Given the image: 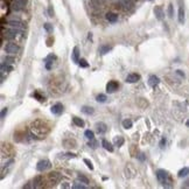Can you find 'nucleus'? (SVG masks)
<instances>
[{"instance_id":"nucleus-1","label":"nucleus","mask_w":189,"mask_h":189,"mask_svg":"<svg viewBox=\"0 0 189 189\" xmlns=\"http://www.w3.org/2000/svg\"><path fill=\"white\" fill-rule=\"evenodd\" d=\"M157 177H158L159 182L161 183L162 186H165V187H169V186H168V183H171L169 174H168L165 169H158V171H157Z\"/></svg>"},{"instance_id":"nucleus-2","label":"nucleus","mask_w":189,"mask_h":189,"mask_svg":"<svg viewBox=\"0 0 189 189\" xmlns=\"http://www.w3.org/2000/svg\"><path fill=\"white\" fill-rule=\"evenodd\" d=\"M50 168H52V162L49 160H41L36 165V169L39 172H44V171H48Z\"/></svg>"},{"instance_id":"nucleus-3","label":"nucleus","mask_w":189,"mask_h":189,"mask_svg":"<svg viewBox=\"0 0 189 189\" xmlns=\"http://www.w3.org/2000/svg\"><path fill=\"white\" fill-rule=\"evenodd\" d=\"M5 52L8 53V54H15L19 52V46L14 42H10L5 46Z\"/></svg>"},{"instance_id":"nucleus-4","label":"nucleus","mask_w":189,"mask_h":189,"mask_svg":"<svg viewBox=\"0 0 189 189\" xmlns=\"http://www.w3.org/2000/svg\"><path fill=\"white\" fill-rule=\"evenodd\" d=\"M118 88H119L118 82L110 81L108 84H106V92H109V94H113V92H116V91L118 90Z\"/></svg>"},{"instance_id":"nucleus-5","label":"nucleus","mask_w":189,"mask_h":189,"mask_svg":"<svg viewBox=\"0 0 189 189\" xmlns=\"http://www.w3.org/2000/svg\"><path fill=\"white\" fill-rule=\"evenodd\" d=\"M96 131H97V133H99V134H104V133L108 131L106 124L103 122L96 123Z\"/></svg>"},{"instance_id":"nucleus-6","label":"nucleus","mask_w":189,"mask_h":189,"mask_svg":"<svg viewBox=\"0 0 189 189\" xmlns=\"http://www.w3.org/2000/svg\"><path fill=\"white\" fill-rule=\"evenodd\" d=\"M48 177H49V180H50L53 183H57V182L61 181V174L57 173V172H52V173H49V174H48Z\"/></svg>"},{"instance_id":"nucleus-7","label":"nucleus","mask_w":189,"mask_h":189,"mask_svg":"<svg viewBox=\"0 0 189 189\" xmlns=\"http://www.w3.org/2000/svg\"><path fill=\"white\" fill-rule=\"evenodd\" d=\"M154 14H155V16H157V19L158 20H163V18H165V13H163V10L161 8V6H155L154 7Z\"/></svg>"},{"instance_id":"nucleus-8","label":"nucleus","mask_w":189,"mask_h":189,"mask_svg":"<svg viewBox=\"0 0 189 189\" xmlns=\"http://www.w3.org/2000/svg\"><path fill=\"white\" fill-rule=\"evenodd\" d=\"M139 80H140V76H139L138 74H130V75H127V77H126V83L133 84V83H137Z\"/></svg>"},{"instance_id":"nucleus-9","label":"nucleus","mask_w":189,"mask_h":189,"mask_svg":"<svg viewBox=\"0 0 189 189\" xmlns=\"http://www.w3.org/2000/svg\"><path fill=\"white\" fill-rule=\"evenodd\" d=\"M71 60H72L75 63H78V62H80V49H78V47H74L72 53H71Z\"/></svg>"},{"instance_id":"nucleus-10","label":"nucleus","mask_w":189,"mask_h":189,"mask_svg":"<svg viewBox=\"0 0 189 189\" xmlns=\"http://www.w3.org/2000/svg\"><path fill=\"white\" fill-rule=\"evenodd\" d=\"M63 112V105L61 103H56L55 105L52 106V113L54 114H61Z\"/></svg>"},{"instance_id":"nucleus-11","label":"nucleus","mask_w":189,"mask_h":189,"mask_svg":"<svg viewBox=\"0 0 189 189\" xmlns=\"http://www.w3.org/2000/svg\"><path fill=\"white\" fill-rule=\"evenodd\" d=\"M25 6V0H15L13 4L14 11H21Z\"/></svg>"},{"instance_id":"nucleus-12","label":"nucleus","mask_w":189,"mask_h":189,"mask_svg":"<svg viewBox=\"0 0 189 189\" xmlns=\"http://www.w3.org/2000/svg\"><path fill=\"white\" fill-rule=\"evenodd\" d=\"M159 83H160V80H159V77L155 76V75H152V76L148 78V84L152 86V88H155Z\"/></svg>"},{"instance_id":"nucleus-13","label":"nucleus","mask_w":189,"mask_h":189,"mask_svg":"<svg viewBox=\"0 0 189 189\" xmlns=\"http://www.w3.org/2000/svg\"><path fill=\"white\" fill-rule=\"evenodd\" d=\"M18 30H19V29H16V28L8 29V30L6 32V38H7V39H15L16 35H18Z\"/></svg>"},{"instance_id":"nucleus-14","label":"nucleus","mask_w":189,"mask_h":189,"mask_svg":"<svg viewBox=\"0 0 189 189\" xmlns=\"http://www.w3.org/2000/svg\"><path fill=\"white\" fill-rule=\"evenodd\" d=\"M124 138H123L122 135H117V137H114L113 138V145L114 146H118V147H120L124 145Z\"/></svg>"},{"instance_id":"nucleus-15","label":"nucleus","mask_w":189,"mask_h":189,"mask_svg":"<svg viewBox=\"0 0 189 189\" xmlns=\"http://www.w3.org/2000/svg\"><path fill=\"white\" fill-rule=\"evenodd\" d=\"M177 18H179V22H180V24H185V10H183L182 5L179 7V14H177Z\"/></svg>"},{"instance_id":"nucleus-16","label":"nucleus","mask_w":189,"mask_h":189,"mask_svg":"<svg viewBox=\"0 0 189 189\" xmlns=\"http://www.w3.org/2000/svg\"><path fill=\"white\" fill-rule=\"evenodd\" d=\"M111 49H112L111 46H109V44H103V46L99 47V53H100V55H105V54H108Z\"/></svg>"},{"instance_id":"nucleus-17","label":"nucleus","mask_w":189,"mask_h":189,"mask_svg":"<svg viewBox=\"0 0 189 189\" xmlns=\"http://www.w3.org/2000/svg\"><path fill=\"white\" fill-rule=\"evenodd\" d=\"M8 25L12 28H16V29H22V27H24V25L20 21H15V20H11L8 22Z\"/></svg>"},{"instance_id":"nucleus-18","label":"nucleus","mask_w":189,"mask_h":189,"mask_svg":"<svg viewBox=\"0 0 189 189\" xmlns=\"http://www.w3.org/2000/svg\"><path fill=\"white\" fill-rule=\"evenodd\" d=\"M106 20L110 21V22H117V20H118V15L116 13H108L106 14Z\"/></svg>"},{"instance_id":"nucleus-19","label":"nucleus","mask_w":189,"mask_h":189,"mask_svg":"<svg viewBox=\"0 0 189 189\" xmlns=\"http://www.w3.org/2000/svg\"><path fill=\"white\" fill-rule=\"evenodd\" d=\"M102 146L106 149V151H109V152H113V147H112V145L106 139H103V140H102Z\"/></svg>"},{"instance_id":"nucleus-20","label":"nucleus","mask_w":189,"mask_h":189,"mask_svg":"<svg viewBox=\"0 0 189 189\" xmlns=\"http://www.w3.org/2000/svg\"><path fill=\"white\" fill-rule=\"evenodd\" d=\"M189 175V167H185V168H182L181 171H179V173H177V176L179 177H186V176Z\"/></svg>"},{"instance_id":"nucleus-21","label":"nucleus","mask_w":189,"mask_h":189,"mask_svg":"<svg viewBox=\"0 0 189 189\" xmlns=\"http://www.w3.org/2000/svg\"><path fill=\"white\" fill-rule=\"evenodd\" d=\"M72 122H74V124H75L76 126H78V127H84V120L81 119V118H78V117H74V118H72Z\"/></svg>"},{"instance_id":"nucleus-22","label":"nucleus","mask_w":189,"mask_h":189,"mask_svg":"<svg viewBox=\"0 0 189 189\" xmlns=\"http://www.w3.org/2000/svg\"><path fill=\"white\" fill-rule=\"evenodd\" d=\"M81 110H82V112H83V113H85V114H88V116L92 114V113L94 112V108H91V106H83Z\"/></svg>"},{"instance_id":"nucleus-23","label":"nucleus","mask_w":189,"mask_h":189,"mask_svg":"<svg viewBox=\"0 0 189 189\" xmlns=\"http://www.w3.org/2000/svg\"><path fill=\"white\" fill-rule=\"evenodd\" d=\"M122 124H123V127H124L125 130H130V128L132 127V125H133V124H132V120H130V119H124Z\"/></svg>"},{"instance_id":"nucleus-24","label":"nucleus","mask_w":189,"mask_h":189,"mask_svg":"<svg viewBox=\"0 0 189 189\" xmlns=\"http://www.w3.org/2000/svg\"><path fill=\"white\" fill-rule=\"evenodd\" d=\"M77 181H80V182L84 183V185H88V183H89V179H88L86 176H84L83 174H78V175H77Z\"/></svg>"},{"instance_id":"nucleus-25","label":"nucleus","mask_w":189,"mask_h":189,"mask_svg":"<svg viewBox=\"0 0 189 189\" xmlns=\"http://www.w3.org/2000/svg\"><path fill=\"white\" fill-rule=\"evenodd\" d=\"M106 99H108V98H106V96H105V94H99L97 97H96V100H97L98 103H105V102H106Z\"/></svg>"},{"instance_id":"nucleus-26","label":"nucleus","mask_w":189,"mask_h":189,"mask_svg":"<svg viewBox=\"0 0 189 189\" xmlns=\"http://www.w3.org/2000/svg\"><path fill=\"white\" fill-rule=\"evenodd\" d=\"M72 188L74 189H85L86 188V186H85L84 183L80 182V181H77V182H75V183L72 185Z\"/></svg>"},{"instance_id":"nucleus-27","label":"nucleus","mask_w":189,"mask_h":189,"mask_svg":"<svg viewBox=\"0 0 189 189\" xmlns=\"http://www.w3.org/2000/svg\"><path fill=\"white\" fill-rule=\"evenodd\" d=\"M41 181H42V177H41V176H36V177L34 179V181H33V186H34V188H38V187H40V186H41Z\"/></svg>"},{"instance_id":"nucleus-28","label":"nucleus","mask_w":189,"mask_h":189,"mask_svg":"<svg viewBox=\"0 0 189 189\" xmlns=\"http://www.w3.org/2000/svg\"><path fill=\"white\" fill-rule=\"evenodd\" d=\"M14 62H15V58H14L13 56H6L4 58V63H6V64H12Z\"/></svg>"},{"instance_id":"nucleus-29","label":"nucleus","mask_w":189,"mask_h":189,"mask_svg":"<svg viewBox=\"0 0 189 189\" xmlns=\"http://www.w3.org/2000/svg\"><path fill=\"white\" fill-rule=\"evenodd\" d=\"M12 67H10V64H6V63H2L1 64V74H4L5 71H11Z\"/></svg>"},{"instance_id":"nucleus-30","label":"nucleus","mask_w":189,"mask_h":189,"mask_svg":"<svg viewBox=\"0 0 189 189\" xmlns=\"http://www.w3.org/2000/svg\"><path fill=\"white\" fill-rule=\"evenodd\" d=\"M84 135H85V138H88L89 140H91V139H94V132L92 131H90V130H86L85 132H84Z\"/></svg>"},{"instance_id":"nucleus-31","label":"nucleus","mask_w":189,"mask_h":189,"mask_svg":"<svg viewBox=\"0 0 189 189\" xmlns=\"http://www.w3.org/2000/svg\"><path fill=\"white\" fill-rule=\"evenodd\" d=\"M88 146H89V147H91V148H97V146H98V142H97L94 139H91V140H89V142H88Z\"/></svg>"},{"instance_id":"nucleus-32","label":"nucleus","mask_w":189,"mask_h":189,"mask_svg":"<svg viewBox=\"0 0 189 189\" xmlns=\"http://www.w3.org/2000/svg\"><path fill=\"white\" fill-rule=\"evenodd\" d=\"M43 27H44V29H46L48 33H52V32H53V29H54V28H53V25H50V24H48V22H47V24H44V25H43Z\"/></svg>"},{"instance_id":"nucleus-33","label":"nucleus","mask_w":189,"mask_h":189,"mask_svg":"<svg viewBox=\"0 0 189 189\" xmlns=\"http://www.w3.org/2000/svg\"><path fill=\"white\" fill-rule=\"evenodd\" d=\"M83 161H84V163H85V165L88 166V168H89V169H91V171L94 169V166H92V162L90 161L89 159H84Z\"/></svg>"},{"instance_id":"nucleus-34","label":"nucleus","mask_w":189,"mask_h":189,"mask_svg":"<svg viewBox=\"0 0 189 189\" xmlns=\"http://www.w3.org/2000/svg\"><path fill=\"white\" fill-rule=\"evenodd\" d=\"M78 64H80L82 68H88V66H89V64H88V62H86V60H84V58H81V60H80Z\"/></svg>"},{"instance_id":"nucleus-35","label":"nucleus","mask_w":189,"mask_h":189,"mask_svg":"<svg viewBox=\"0 0 189 189\" xmlns=\"http://www.w3.org/2000/svg\"><path fill=\"white\" fill-rule=\"evenodd\" d=\"M168 15H169V18H173V15H174L173 4H169V6H168Z\"/></svg>"},{"instance_id":"nucleus-36","label":"nucleus","mask_w":189,"mask_h":189,"mask_svg":"<svg viewBox=\"0 0 189 189\" xmlns=\"http://www.w3.org/2000/svg\"><path fill=\"white\" fill-rule=\"evenodd\" d=\"M48 13H49V16H54V8H53L52 5H50L49 8H48Z\"/></svg>"},{"instance_id":"nucleus-37","label":"nucleus","mask_w":189,"mask_h":189,"mask_svg":"<svg viewBox=\"0 0 189 189\" xmlns=\"http://www.w3.org/2000/svg\"><path fill=\"white\" fill-rule=\"evenodd\" d=\"M6 114H7V108H4L1 110V118H5Z\"/></svg>"},{"instance_id":"nucleus-38","label":"nucleus","mask_w":189,"mask_h":189,"mask_svg":"<svg viewBox=\"0 0 189 189\" xmlns=\"http://www.w3.org/2000/svg\"><path fill=\"white\" fill-rule=\"evenodd\" d=\"M69 182H63V185H62V188H69L70 187V185H68Z\"/></svg>"},{"instance_id":"nucleus-39","label":"nucleus","mask_w":189,"mask_h":189,"mask_svg":"<svg viewBox=\"0 0 189 189\" xmlns=\"http://www.w3.org/2000/svg\"><path fill=\"white\" fill-rule=\"evenodd\" d=\"M66 155H67V158H76L75 154H70V153H68V154H66Z\"/></svg>"},{"instance_id":"nucleus-40","label":"nucleus","mask_w":189,"mask_h":189,"mask_svg":"<svg viewBox=\"0 0 189 189\" xmlns=\"http://www.w3.org/2000/svg\"><path fill=\"white\" fill-rule=\"evenodd\" d=\"M165 144H166V140H165V139H162L161 142H160V146H161V148H163V147H165V146H163Z\"/></svg>"},{"instance_id":"nucleus-41","label":"nucleus","mask_w":189,"mask_h":189,"mask_svg":"<svg viewBox=\"0 0 189 189\" xmlns=\"http://www.w3.org/2000/svg\"><path fill=\"white\" fill-rule=\"evenodd\" d=\"M176 72H177V74H179L180 76H182V77H185V74H183V72H181V70H177Z\"/></svg>"},{"instance_id":"nucleus-42","label":"nucleus","mask_w":189,"mask_h":189,"mask_svg":"<svg viewBox=\"0 0 189 189\" xmlns=\"http://www.w3.org/2000/svg\"><path fill=\"white\" fill-rule=\"evenodd\" d=\"M88 38H89V40H92V34H91V33H89V35H88Z\"/></svg>"},{"instance_id":"nucleus-43","label":"nucleus","mask_w":189,"mask_h":189,"mask_svg":"<svg viewBox=\"0 0 189 189\" xmlns=\"http://www.w3.org/2000/svg\"><path fill=\"white\" fill-rule=\"evenodd\" d=\"M24 188H30V185H26V186H24Z\"/></svg>"},{"instance_id":"nucleus-44","label":"nucleus","mask_w":189,"mask_h":189,"mask_svg":"<svg viewBox=\"0 0 189 189\" xmlns=\"http://www.w3.org/2000/svg\"><path fill=\"white\" fill-rule=\"evenodd\" d=\"M186 125H187V126H188V127H189V119H188V120H187V122H186Z\"/></svg>"},{"instance_id":"nucleus-45","label":"nucleus","mask_w":189,"mask_h":189,"mask_svg":"<svg viewBox=\"0 0 189 189\" xmlns=\"http://www.w3.org/2000/svg\"><path fill=\"white\" fill-rule=\"evenodd\" d=\"M149 1H152V0H149Z\"/></svg>"}]
</instances>
